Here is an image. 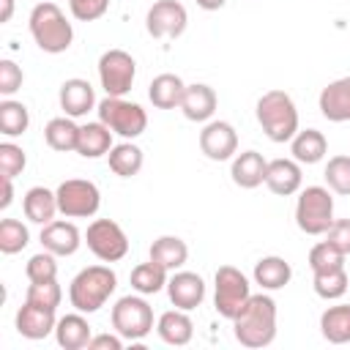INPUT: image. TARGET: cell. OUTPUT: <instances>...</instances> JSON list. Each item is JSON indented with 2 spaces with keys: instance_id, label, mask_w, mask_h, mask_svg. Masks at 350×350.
I'll return each instance as SVG.
<instances>
[{
  "instance_id": "6da1fadb",
  "label": "cell",
  "mask_w": 350,
  "mask_h": 350,
  "mask_svg": "<svg viewBox=\"0 0 350 350\" xmlns=\"http://www.w3.org/2000/svg\"><path fill=\"white\" fill-rule=\"evenodd\" d=\"M232 334L243 347H268L276 339V301L265 293H257L232 320Z\"/></svg>"
},
{
  "instance_id": "7a4b0ae2",
  "label": "cell",
  "mask_w": 350,
  "mask_h": 350,
  "mask_svg": "<svg viewBox=\"0 0 350 350\" xmlns=\"http://www.w3.org/2000/svg\"><path fill=\"white\" fill-rule=\"evenodd\" d=\"M27 27H30V36H33L36 46L41 52H46V55H60L74 41L71 22L60 11V5L57 3H49V0L33 5L30 19H27Z\"/></svg>"
},
{
  "instance_id": "3957f363",
  "label": "cell",
  "mask_w": 350,
  "mask_h": 350,
  "mask_svg": "<svg viewBox=\"0 0 350 350\" xmlns=\"http://www.w3.org/2000/svg\"><path fill=\"white\" fill-rule=\"evenodd\" d=\"M254 115L271 142H290L298 134V109H295V101L290 98V93H284V90L262 93L257 98Z\"/></svg>"
},
{
  "instance_id": "277c9868",
  "label": "cell",
  "mask_w": 350,
  "mask_h": 350,
  "mask_svg": "<svg viewBox=\"0 0 350 350\" xmlns=\"http://www.w3.org/2000/svg\"><path fill=\"white\" fill-rule=\"evenodd\" d=\"M118 287V276L109 265H88L68 284V301L77 312H98Z\"/></svg>"
},
{
  "instance_id": "5b68a950",
  "label": "cell",
  "mask_w": 350,
  "mask_h": 350,
  "mask_svg": "<svg viewBox=\"0 0 350 350\" xmlns=\"http://www.w3.org/2000/svg\"><path fill=\"white\" fill-rule=\"evenodd\" d=\"M295 224L306 235H325L334 224V197L328 186H306L295 202Z\"/></svg>"
},
{
  "instance_id": "8992f818",
  "label": "cell",
  "mask_w": 350,
  "mask_h": 350,
  "mask_svg": "<svg viewBox=\"0 0 350 350\" xmlns=\"http://www.w3.org/2000/svg\"><path fill=\"white\" fill-rule=\"evenodd\" d=\"M98 120L123 139H137L148 129V112L137 101H126L123 96H107L96 104Z\"/></svg>"
},
{
  "instance_id": "52a82bcc",
  "label": "cell",
  "mask_w": 350,
  "mask_h": 350,
  "mask_svg": "<svg viewBox=\"0 0 350 350\" xmlns=\"http://www.w3.org/2000/svg\"><path fill=\"white\" fill-rule=\"evenodd\" d=\"M252 298L249 279L235 265H219L213 276V309L224 320H235V314Z\"/></svg>"
},
{
  "instance_id": "ba28073f",
  "label": "cell",
  "mask_w": 350,
  "mask_h": 350,
  "mask_svg": "<svg viewBox=\"0 0 350 350\" xmlns=\"http://www.w3.org/2000/svg\"><path fill=\"white\" fill-rule=\"evenodd\" d=\"M112 328L126 342H139L153 331V306L145 301V295H123L112 306Z\"/></svg>"
},
{
  "instance_id": "9c48e42d",
  "label": "cell",
  "mask_w": 350,
  "mask_h": 350,
  "mask_svg": "<svg viewBox=\"0 0 350 350\" xmlns=\"http://www.w3.org/2000/svg\"><path fill=\"white\" fill-rule=\"evenodd\" d=\"M57 211L66 219H90L101 208V191L93 180L85 178H68L57 189Z\"/></svg>"
},
{
  "instance_id": "30bf717a",
  "label": "cell",
  "mask_w": 350,
  "mask_h": 350,
  "mask_svg": "<svg viewBox=\"0 0 350 350\" xmlns=\"http://www.w3.org/2000/svg\"><path fill=\"white\" fill-rule=\"evenodd\" d=\"M85 243L101 262H118L129 254V238L123 227L112 219H93L88 224Z\"/></svg>"
},
{
  "instance_id": "8fae6325",
  "label": "cell",
  "mask_w": 350,
  "mask_h": 350,
  "mask_svg": "<svg viewBox=\"0 0 350 350\" xmlns=\"http://www.w3.org/2000/svg\"><path fill=\"white\" fill-rule=\"evenodd\" d=\"M137 77V60L126 49H107L98 57V82L107 96H126Z\"/></svg>"
},
{
  "instance_id": "7c38bea8",
  "label": "cell",
  "mask_w": 350,
  "mask_h": 350,
  "mask_svg": "<svg viewBox=\"0 0 350 350\" xmlns=\"http://www.w3.org/2000/svg\"><path fill=\"white\" fill-rule=\"evenodd\" d=\"M189 25V14L178 0H156L145 14V27L153 38H178Z\"/></svg>"
},
{
  "instance_id": "4fadbf2b",
  "label": "cell",
  "mask_w": 350,
  "mask_h": 350,
  "mask_svg": "<svg viewBox=\"0 0 350 350\" xmlns=\"http://www.w3.org/2000/svg\"><path fill=\"white\" fill-rule=\"evenodd\" d=\"M200 150L211 161H227L238 153V131L227 120H208L200 131Z\"/></svg>"
},
{
  "instance_id": "5bb4252c",
  "label": "cell",
  "mask_w": 350,
  "mask_h": 350,
  "mask_svg": "<svg viewBox=\"0 0 350 350\" xmlns=\"http://www.w3.org/2000/svg\"><path fill=\"white\" fill-rule=\"evenodd\" d=\"M167 295L172 301V306L178 309H197L205 301V282L200 273L194 271H172V276L167 279Z\"/></svg>"
},
{
  "instance_id": "9a60e30c",
  "label": "cell",
  "mask_w": 350,
  "mask_h": 350,
  "mask_svg": "<svg viewBox=\"0 0 350 350\" xmlns=\"http://www.w3.org/2000/svg\"><path fill=\"white\" fill-rule=\"evenodd\" d=\"M55 325H57V317H55V309L52 306H41V304H33V301H25L16 312V331L25 336V339H44L49 334H55Z\"/></svg>"
},
{
  "instance_id": "2e32d148",
  "label": "cell",
  "mask_w": 350,
  "mask_h": 350,
  "mask_svg": "<svg viewBox=\"0 0 350 350\" xmlns=\"http://www.w3.org/2000/svg\"><path fill=\"white\" fill-rule=\"evenodd\" d=\"M41 246L55 257H71L82 246V232L77 230L74 221L52 219L49 224L41 227Z\"/></svg>"
},
{
  "instance_id": "e0dca14e",
  "label": "cell",
  "mask_w": 350,
  "mask_h": 350,
  "mask_svg": "<svg viewBox=\"0 0 350 350\" xmlns=\"http://www.w3.org/2000/svg\"><path fill=\"white\" fill-rule=\"evenodd\" d=\"M216 104H219L216 90L211 85H205V82H194V85H186L183 101H180L178 109L191 123H208L213 118V112H216Z\"/></svg>"
},
{
  "instance_id": "ac0fdd59",
  "label": "cell",
  "mask_w": 350,
  "mask_h": 350,
  "mask_svg": "<svg viewBox=\"0 0 350 350\" xmlns=\"http://www.w3.org/2000/svg\"><path fill=\"white\" fill-rule=\"evenodd\" d=\"M317 107L323 112L325 120L331 123H347L350 120V77H339L334 82H328L320 90Z\"/></svg>"
},
{
  "instance_id": "d6986e66",
  "label": "cell",
  "mask_w": 350,
  "mask_h": 350,
  "mask_svg": "<svg viewBox=\"0 0 350 350\" xmlns=\"http://www.w3.org/2000/svg\"><path fill=\"white\" fill-rule=\"evenodd\" d=\"M57 101H60V109L68 118H82L96 107V90H93V85L88 79L71 77V79H66L60 85Z\"/></svg>"
},
{
  "instance_id": "ffe728a7",
  "label": "cell",
  "mask_w": 350,
  "mask_h": 350,
  "mask_svg": "<svg viewBox=\"0 0 350 350\" xmlns=\"http://www.w3.org/2000/svg\"><path fill=\"white\" fill-rule=\"evenodd\" d=\"M301 183H304V172H301V164L295 159H273V161H268L265 186L273 194L290 197V194L301 191Z\"/></svg>"
},
{
  "instance_id": "44dd1931",
  "label": "cell",
  "mask_w": 350,
  "mask_h": 350,
  "mask_svg": "<svg viewBox=\"0 0 350 350\" xmlns=\"http://www.w3.org/2000/svg\"><path fill=\"white\" fill-rule=\"evenodd\" d=\"M265 170H268V161L262 153L257 150H243V153H235L232 156V167H230V178L235 186L241 189H257L265 183Z\"/></svg>"
},
{
  "instance_id": "7402d4cb",
  "label": "cell",
  "mask_w": 350,
  "mask_h": 350,
  "mask_svg": "<svg viewBox=\"0 0 350 350\" xmlns=\"http://www.w3.org/2000/svg\"><path fill=\"white\" fill-rule=\"evenodd\" d=\"M156 334L161 336V342H167L172 347H183L194 336V323H191V317H189L186 309H178L175 306V309L164 312L156 320Z\"/></svg>"
},
{
  "instance_id": "603a6c76",
  "label": "cell",
  "mask_w": 350,
  "mask_h": 350,
  "mask_svg": "<svg viewBox=\"0 0 350 350\" xmlns=\"http://www.w3.org/2000/svg\"><path fill=\"white\" fill-rule=\"evenodd\" d=\"M55 339L63 350H82L88 347V342L93 339V328L85 317V312H74L57 320L55 325Z\"/></svg>"
},
{
  "instance_id": "cb8c5ba5",
  "label": "cell",
  "mask_w": 350,
  "mask_h": 350,
  "mask_svg": "<svg viewBox=\"0 0 350 350\" xmlns=\"http://www.w3.org/2000/svg\"><path fill=\"white\" fill-rule=\"evenodd\" d=\"M22 211H25L27 221L44 227V224H49L55 219V213H60L57 211V194L49 191L46 186H33L22 197Z\"/></svg>"
},
{
  "instance_id": "d4e9b609",
  "label": "cell",
  "mask_w": 350,
  "mask_h": 350,
  "mask_svg": "<svg viewBox=\"0 0 350 350\" xmlns=\"http://www.w3.org/2000/svg\"><path fill=\"white\" fill-rule=\"evenodd\" d=\"M290 150L298 164H317L328 153V139L317 129H304V131L298 129V134L290 139Z\"/></svg>"
},
{
  "instance_id": "484cf974",
  "label": "cell",
  "mask_w": 350,
  "mask_h": 350,
  "mask_svg": "<svg viewBox=\"0 0 350 350\" xmlns=\"http://www.w3.org/2000/svg\"><path fill=\"white\" fill-rule=\"evenodd\" d=\"M254 284H260L262 290H282L284 284H290L293 279V268L284 257H276V254H268V257H260L254 262Z\"/></svg>"
},
{
  "instance_id": "4316f807",
  "label": "cell",
  "mask_w": 350,
  "mask_h": 350,
  "mask_svg": "<svg viewBox=\"0 0 350 350\" xmlns=\"http://www.w3.org/2000/svg\"><path fill=\"white\" fill-rule=\"evenodd\" d=\"M183 90H186L183 79L178 74H170L167 71V74L153 77V82L148 88V98H150V104L156 109H175L183 101Z\"/></svg>"
},
{
  "instance_id": "83f0119b",
  "label": "cell",
  "mask_w": 350,
  "mask_h": 350,
  "mask_svg": "<svg viewBox=\"0 0 350 350\" xmlns=\"http://www.w3.org/2000/svg\"><path fill=\"white\" fill-rule=\"evenodd\" d=\"M148 257L156 260L159 265H164L167 271H178V268H183L186 260H189V246H186V241L178 238V235H159V238L150 243Z\"/></svg>"
},
{
  "instance_id": "f1b7e54d",
  "label": "cell",
  "mask_w": 350,
  "mask_h": 350,
  "mask_svg": "<svg viewBox=\"0 0 350 350\" xmlns=\"http://www.w3.org/2000/svg\"><path fill=\"white\" fill-rule=\"evenodd\" d=\"M112 150V131L96 120V123H85L79 126V142H77V153L82 159H101Z\"/></svg>"
},
{
  "instance_id": "f546056e",
  "label": "cell",
  "mask_w": 350,
  "mask_h": 350,
  "mask_svg": "<svg viewBox=\"0 0 350 350\" xmlns=\"http://www.w3.org/2000/svg\"><path fill=\"white\" fill-rule=\"evenodd\" d=\"M320 334L331 345H350V304L328 306L320 314Z\"/></svg>"
},
{
  "instance_id": "4dcf8cb0",
  "label": "cell",
  "mask_w": 350,
  "mask_h": 350,
  "mask_svg": "<svg viewBox=\"0 0 350 350\" xmlns=\"http://www.w3.org/2000/svg\"><path fill=\"white\" fill-rule=\"evenodd\" d=\"M167 279H170V271L164 265H159L156 260H150V257H148V262H139L131 271V287L139 295H156V293H161L167 287Z\"/></svg>"
},
{
  "instance_id": "1f68e13d",
  "label": "cell",
  "mask_w": 350,
  "mask_h": 350,
  "mask_svg": "<svg viewBox=\"0 0 350 350\" xmlns=\"http://www.w3.org/2000/svg\"><path fill=\"white\" fill-rule=\"evenodd\" d=\"M44 139L52 150H60V153H68V150H77V142H79V126L74 123V118L63 115V118H52L46 126H44Z\"/></svg>"
},
{
  "instance_id": "d6a6232c",
  "label": "cell",
  "mask_w": 350,
  "mask_h": 350,
  "mask_svg": "<svg viewBox=\"0 0 350 350\" xmlns=\"http://www.w3.org/2000/svg\"><path fill=\"white\" fill-rule=\"evenodd\" d=\"M107 161H109V170H112L115 175L131 178V175H137V172L142 170L145 156H142V148H139V145H134L131 139H126V142L112 145V150L107 153Z\"/></svg>"
},
{
  "instance_id": "836d02e7",
  "label": "cell",
  "mask_w": 350,
  "mask_h": 350,
  "mask_svg": "<svg viewBox=\"0 0 350 350\" xmlns=\"http://www.w3.org/2000/svg\"><path fill=\"white\" fill-rule=\"evenodd\" d=\"M30 126V112L22 101H14V98H3L0 101V131L5 137H19L25 134Z\"/></svg>"
},
{
  "instance_id": "e575fe53",
  "label": "cell",
  "mask_w": 350,
  "mask_h": 350,
  "mask_svg": "<svg viewBox=\"0 0 350 350\" xmlns=\"http://www.w3.org/2000/svg\"><path fill=\"white\" fill-rule=\"evenodd\" d=\"M347 284H350V279H347V271H345V268L323 271V273H314V279H312L314 293H317L320 298H325V301L342 298V295L347 293Z\"/></svg>"
},
{
  "instance_id": "d590c367",
  "label": "cell",
  "mask_w": 350,
  "mask_h": 350,
  "mask_svg": "<svg viewBox=\"0 0 350 350\" xmlns=\"http://www.w3.org/2000/svg\"><path fill=\"white\" fill-rule=\"evenodd\" d=\"M30 243V230L19 219H3L0 221V252L16 254Z\"/></svg>"
},
{
  "instance_id": "8d00e7d4",
  "label": "cell",
  "mask_w": 350,
  "mask_h": 350,
  "mask_svg": "<svg viewBox=\"0 0 350 350\" xmlns=\"http://www.w3.org/2000/svg\"><path fill=\"white\" fill-rule=\"evenodd\" d=\"M309 268H312V273L345 268V254H342L331 241H320V243H314V246L309 249Z\"/></svg>"
},
{
  "instance_id": "74e56055",
  "label": "cell",
  "mask_w": 350,
  "mask_h": 350,
  "mask_svg": "<svg viewBox=\"0 0 350 350\" xmlns=\"http://www.w3.org/2000/svg\"><path fill=\"white\" fill-rule=\"evenodd\" d=\"M325 183L336 194H350V156H331L325 164Z\"/></svg>"
},
{
  "instance_id": "f35d334b",
  "label": "cell",
  "mask_w": 350,
  "mask_h": 350,
  "mask_svg": "<svg viewBox=\"0 0 350 350\" xmlns=\"http://www.w3.org/2000/svg\"><path fill=\"white\" fill-rule=\"evenodd\" d=\"M25 273L30 282H49V279H57V262H55V254L52 252H38L27 260L25 265Z\"/></svg>"
},
{
  "instance_id": "ab89813d",
  "label": "cell",
  "mask_w": 350,
  "mask_h": 350,
  "mask_svg": "<svg viewBox=\"0 0 350 350\" xmlns=\"http://www.w3.org/2000/svg\"><path fill=\"white\" fill-rule=\"evenodd\" d=\"M25 301H33V304H41V306H52V309H57V306H60V301H63V290H60L57 279H49V282H30Z\"/></svg>"
},
{
  "instance_id": "60d3db41",
  "label": "cell",
  "mask_w": 350,
  "mask_h": 350,
  "mask_svg": "<svg viewBox=\"0 0 350 350\" xmlns=\"http://www.w3.org/2000/svg\"><path fill=\"white\" fill-rule=\"evenodd\" d=\"M27 167V156L14 142H0V172L3 178H16Z\"/></svg>"
},
{
  "instance_id": "b9f144b4",
  "label": "cell",
  "mask_w": 350,
  "mask_h": 350,
  "mask_svg": "<svg viewBox=\"0 0 350 350\" xmlns=\"http://www.w3.org/2000/svg\"><path fill=\"white\" fill-rule=\"evenodd\" d=\"M71 16L79 22H96L109 11V0H68Z\"/></svg>"
},
{
  "instance_id": "7bdbcfd3",
  "label": "cell",
  "mask_w": 350,
  "mask_h": 350,
  "mask_svg": "<svg viewBox=\"0 0 350 350\" xmlns=\"http://www.w3.org/2000/svg\"><path fill=\"white\" fill-rule=\"evenodd\" d=\"M22 82H25V74H22V68L14 63V60H0V96H14L19 88H22Z\"/></svg>"
},
{
  "instance_id": "ee69618b",
  "label": "cell",
  "mask_w": 350,
  "mask_h": 350,
  "mask_svg": "<svg viewBox=\"0 0 350 350\" xmlns=\"http://www.w3.org/2000/svg\"><path fill=\"white\" fill-rule=\"evenodd\" d=\"M325 241H331L347 257L350 254V219H334V224L325 232Z\"/></svg>"
},
{
  "instance_id": "f6af8a7d",
  "label": "cell",
  "mask_w": 350,
  "mask_h": 350,
  "mask_svg": "<svg viewBox=\"0 0 350 350\" xmlns=\"http://www.w3.org/2000/svg\"><path fill=\"white\" fill-rule=\"evenodd\" d=\"M123 347V336L115 334H93V339L88 342V350H120Z\"/></svg>"
},
{
  "instance_id": "bcb514c9",
  "label": "cell",
  "mask_w": 350,
  "mask_h": 350,
  "mask_svg": "<svg viewBox=\"0 0 350 350\" xmlns=\"http://www.w3.org/2000/svg\"><path fill=\"white\" fill-rule=\"evenodd\" d=\"M0 178H3V175H0ZM11 180H14V178H3V200H0V208H3V211L14 202V186H11Z\"/></svg>"
},
{
  "instance_id": "7dc6e473",
  "label": "cell",
  "mask_w": 350,
  "mask_h": 350,
  "mask_svg": "<svg viewBox=\"0 0 350 350\" xmlns=\"http://www.w3.org/2000/svg\"><path fill=\"white\" fill-rule=\"evenodd\" d=\"M202 11H219V8H224V3L227 0H194Z\"/></svg>"
},
{
  "instance_id": "c3c4849f",
  "label": "cell",
  "mask_w": 350,
  "mask_h": 350,
  "mask_svg": "<svg viewBox=\"0 0 350 350\" xmlns=\"http://www.w3.org/2000/svg\"><path fill=\"white\" fill-rule=\"evenodd\" d=\"M0 5H3L0 22H11V16H14V0H0Z\"/></svg>"
}]
</instances>
